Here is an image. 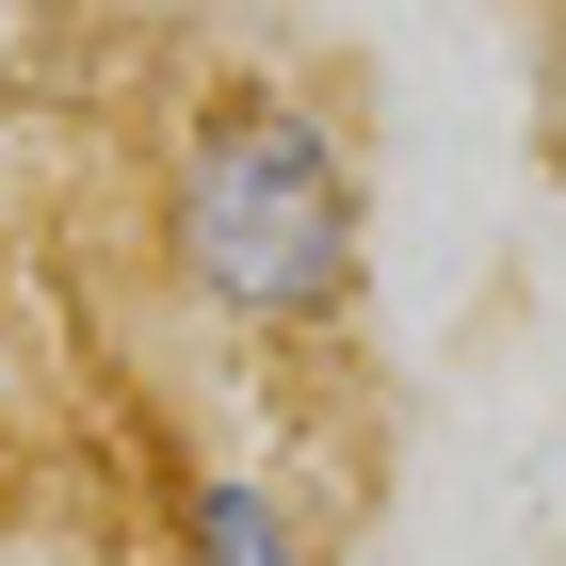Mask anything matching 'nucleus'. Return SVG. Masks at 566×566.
Segmentation results:
<instances>
[{"label":"nucleus","instance_id":"obj_2","mask_svg":"<svg viewBox=\"0 0 566 566\" xmlns=\"http://www.w3.org/2000/svg\"><path fill=\"white\" fill-rule=\"evenodd\" d=\"M163 566H307V518L275 502L260 470H195L178 485V551Z\"/></svg>","mask_w":566,"mask_h":566},{"label":"nucleus","instance_id":"obj_1","mask_svg":"<svg viewBox=\"0 0 566 566\" xmlns=\"http://www.w3.org/2000/svg\"><path fill=\"white\" fill-rule=\"evenodd\" d=\"M163 275L227 340H324L373 275V178L292 82H211L163 146Z\"/></svg>","mask_w":566,"mask_h":566},{"label":"nucleus","instance_id":"obj_4","mask_svg":"<svg viewBox=\"0 0 566 566\" xmlns=\"http://www.w3.org/2000/svg\"><path fill=\"white\" fill-rule=\"evenodd\" d=\"M534 17H551V33H566V0H534Z\"/></svg>","mask_w":566,"mask_h":566},{"label":"nucleus","instance_id":"obj_3","mask_svg":"<svg viewBox=\"0 0 566 566\" xmlns=\"http://www.w3.org/2000/svg\"><path fill=\"white\" fill-rule=\"evenodd\" d=\"M97 17H130V33H163V17H195V0H97Z\"/></svg>","mask_w":566,"mask_h":566}]
</instances>
